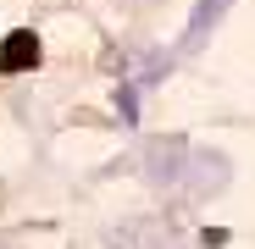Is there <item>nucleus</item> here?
Instances as JSON below:
<instances>
[{
	"mask_svg": "<svg viewBox=\"0 0 255 249\" xmlns=\"http://www.w3.org/2000/svg\"><path fill=\"white\" fill-rule=\"evenodd\" d=\"M222 6H228V0H200V11H194V28H189V39H200L211 22H217V17H222Z\"/></svg>",
	"mask_w": 255,
	"mask_h": 249,
	"instance_id": "nucleus-2",
	"label": "nucleus"
},
{
	"mask_svg": "<svg viewBox=\"0 0 255 249\" xmlns=\"http://www.w3.org/2000/svg\"><path fill=\"white\" fill-rule=\"evenodd\" d=\"M33 67H39V39H33V28H17V33L0 39V72H33Z\"/></svg>",
	"mask_w": 255,
	"mask_h": 249,
	"instance_id": "nucleus-1",
	"label": "nucleus"
}]
</instances>
